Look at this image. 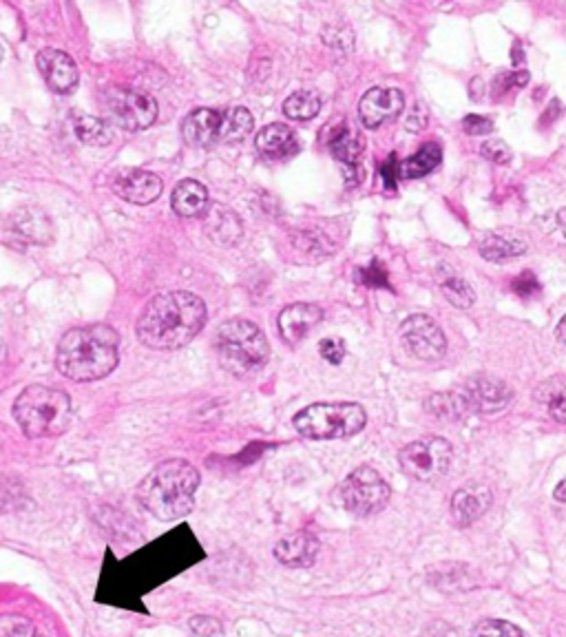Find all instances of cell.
I'll list each match as a JSON object with an SVG mask.
<instances>
[{"mask_svg":"<svg viewBox=\"0 0 566 637\" xmlns=\"http://www.w3.org/2000/svg\"><path fill=\"white\" fill-rule=\"evenodd\" d=\"M407 131H412V133H418V131H423L425 129V124H427V109H425V104H414L412 107V111H410V116H407Z\"/></svg>","mask_w":566,"mask_h":637,"instance_id":"40","label":"cell"},{"mask_svg":"<svg viewBox=\"0 0 566 637\" xmlns=\"http://www.w3.org/2000/svg\"><path fill=\"white\" fill-rule=\"evenodd\" d=\"M219 122H222V111L217 109H195L188 113L182 122V135L186 144L206 149L219 142Z\"/></svg>","mask_w":566,"mask_h":637,"instance_id":"21","label":"cell"},{"mask_svg":"<svg viewBox=\"0 0 566 637\" xmlns=\"http://www.w3.org/2000/svg\"><path fill=\"white\" fill-rule=\"evenodd\" d=\"M9 231L27 244L47 246L54 237V226H51L47 213L36 206H23L9 219Z\"/></svg>","mask_w":566,"mask_h":637,"instance_id":"18","label":"cell"},{"mask_svg":"<svg viewBox=\"0 0 566 637\" xmlns=\"http://www.w3.org/2000/svg\"><path fill=\"white\" fill-rule=\"evenodd\" d=\"M356 281L363 286H374V288H390V284H387V277H385V270L381 268L379 261H372V266H363L356 270Z\"/></svg>","mask_w":566,"mask_h":637,"instance_id":"33","label":"cell"},{"mask_svg":"<svg viewBox=\"0 0 566 637\" xmlns=\"http://www.w3.org/2000/svg\"><path fill=\"white\" fill-rule=\"evenodd\" d=\"M199 487V472L180 458H171L157 465L142 480L138 498L142 507L157 520L173 522L188 516L195 507V492Z\"/></svg>","mask_w":566,"mask_h":637,"instance_id":"3","label":"cell"},{"mask_svg":"<svg viewBox=\"0 0 566 637\" xmlns=\"http://www.w3.org/2000/svg\"><path fill=\"white\" fill-rule=\"evenodd\" d=\"M328 149L332 153V158L343 166L345 180L348 184H359L365 171L361 169V158L365 153V138L350 127V122H339L328 131Z\"/></svg>","mask_w":566,"mask_h":637,"instance_id":"11","label":"cell"},{"mask_svg":"<svg viewBox=\"0 0 566 637\" xmlns=\"http://www.w3.org/2000/svg\"><path fill=\"white\" fill-rule=\"evenodd\" d=\"M555 337H558V341L566 348V315L560 319L558 328H555Z\"/></svg>","mask_w":566,"mask_h":637,"instance_id":"42","label":"cell"},{"mask_svg":"<svg viewBox=\"0 0 566 637\" xmlns=\"http://www.w3.org/2000/svg\"><path fill=\"white\" fill-rule=\"evenodd\" d=\"M524 253H527V244L509 235H487L480 242V255L489 261L516 259Z\"/></svg>","mask_w":566,"mask_h":637,"instance_id":"29","label":"cell"},{"mask_svg":"<svg viewBox=\"0 0 566 637\" xmlns=\"http://www.w3.org/2000/svg\"><path fill=\"white\" fill-rule=\"evenodd\" d=\"M253 127L255 118L246 107H228L222 111V122H219V142L244 140Z\"/></svg>","mask_w":566,"mask_h":637,"instance_id":"25","label":"cell"},{"mask_svg":"<svg viewBox=\"0 0 566 637\" xmlns=\"http://www.w3.org/2000/svg\"><path fill=\"white\" fill-rule=\"evenodd\" d=\"M425 410L440 421H458L471 412L463 392H443L429 396L425 401Z\"/></svg>","mask_w":566,"mask_h":637,"instance_id":"27","label":"cell"},{"mask_svg":"<svg viewBox=\"0 0 566 637\" xmlns=\"http://www.w3.org/2000/svg\"><path fill=\"white\" fill-rule=\"evenodd\" d=\"M319 556V540L308 531H297V534L281 538L275 547V558L286 567H312Z\"/></svg>","mask_w":566,"mask_h":637,"instance_id":"20","label":"cell"},{"mask_svg":"<svg viewBox=\"0 0 566 637\" xmlns=\"http://www.w3.org/2000/svg\"><path fill=\"white\" fill-rule=\"evenodd\" d=\"M5 361V346H3V341H0V363Z\"/></svg>","mask_w":566,"mask_h":637,"instance_id":"45","label":"cell"},{"mask_svg":"<svg viewBox=\"0 0 566 637\" xmlns=\"http://www.w3.org/2000/svg\"><path fill=\"white\" fill-rule=\"evenodd\" d=\"M392 492L385 478L370 465L356 467L339 487L341 505L354 516H372L381 511Z\"/></svg>","mask_w":566,"mask_h":637,"instance_id":"8","label":"cell"},{"mask_svg":"<svg viewBox=\"0 0 566 637\" xmlns=\"http://www.w3.org/2000/svg\"><path fill=\"white\" fill-rule=\"evenodd\" d=\"M405 107V96L394 87H374L359 102V118L365 129H379L396 120Z\"/></svg>","mask_w":566,"mask_h":637,"instance_id":"13","label":"cell"},{"mask_svg":"<svg viewBox=\"0 0 566 637\" xmlns=\"http://www.w3.org/2000/svg\"><path fill=\"white\" fill-rule=\"evenodd\" d=\"M73 131H76L80 142L91 144V146H107L113 140L111 124L102 118L78 116L76 120H73Z\"/></svg>","mask_w":566,"mask_h":637,"instance_id":"30","label":"cell"},{"mask_svg":"<svg viewBox=\"0 0 566 637\" xmlns=\"http://www.w3.org/2000/svg\"><path fill=\"white\" fill-rule=\"evenodd\" d=\"M533 399L553 421L566 423V377H553L540 383Z\"/></svg>","mask_w":566,"mask_h":637,"instance_id":"24","label":"cell"},{"mask_svg":"<svg viewBox=\"0 0 566 637\" xmlns=\"http://www.w3.org/2000/svg\"><path fill=\"white\" fill-rule=\"evenodd\" d=\"M0 60H3V47H0Z\"/></svg>","mask_w":566,"mask_h":637,"instance_id":"46","label":"cell"},{"mask_svg":"<svg viewBox=\"0 0 566 637\" xmlns=\"http://www.w3.org/2000/svg\"><path fill=\"white\" fill-rule=\"evenodd\" d=\"M529 82V73L527 71H509V73H500L494 82L496 96L502 91H509L511 87H524Z\"/></svg>","mask_w":566,"mask_h":637,"instance_id":"35","label":"cell"},{"mask_svg":"<svg viewBox=\"0 0 566 637\" xmlns=\"http://www.w3.org/2000/svg\"><path fill=\"white\" fill-rule=\"evenodd\" d=\"M553 496H555V500H560V503H566V478L562 480L558 487H555Z\"/></svg>","mask_w":566,"mask_h":637,"instance_id":"43","label":"cell"},{"mask_svg":"<svg viewBox=\"0 0 566 637\" xmlns=\"http://www.w3.org/2000/svg\"><path fill=\"white\" fill-rule=\"evenodd\" d=\"M204 215H206L204 219L206 235L211 237L215 244L235 246L239 242L244 226H241V219L237 217L235 211L215 204V206H208V211Z\"/></svg>","mask_w":566,"mask_h":637,"instance_id":"22","label":"cell"},{"mask_svg":"<svg viewBox=\"0 0 566 637\" xmlns=\"http://www.w3.org/2000/svg\"><path fill=\"white\" fill-rule=\"evenodd\" d=\"M206 304L193 292L173 290L155 295L138 319V337L153 350H177L206 326Z\"/></svg>","mask_w":566,"mask_h":637,"instance_id":"1","label":"cell"},{"mask_svg":"<svg viewBox=\"0 0 566 637\" xmlns=\"http://www.w3.org/2000/svg\"><path fill=\"white\" fill-rule=\"evenodd\" d=\"M452 456V445L445 438L425 436L405 445L398 452V461H401L407 476L421 480V483H429V480H438L447 474L449 465H452Z\"/></svg>","mask_w":566,"mask_h":637,"instance_id":"9","label":"cell"},{"mask_svg":"<svg viewBox=\"0 0 566 637\" xmlns=\"http://www.w3.org/2000/svg\"><path fill=\"white\" fill-rule=\"evenodd\" d=\"M460 392H463L469 410H476L482 414H496L500 410H505L513 399L509 385L496 377H489V374H476V377H471Z\"/></svg>","mask_w":566,"mask_h":637,"instance_id":"12","label":"cell"},{"mask_svg":"<svg viewBox=\"0 0 566 637\" xmlns=\"http://www.w3.org/2000/svg\"><path fill=\"white\" fill-rule=\"evenodd\" d=\"M120 359V334L107 323L69 330L58 343L56 368L71 381H100L115 370Z\"/></svg>","mask_w":566,"mask_h":637,"instance_id":"2","label":"cell"},{"mask_svg":"<svg viewBox=\"0 0 566 637\" xmlns=\"http://www.w3.org/2000/svg\"><path fill=\"white\" fill-rule=\"evenodd\" d=\"M255 146L261 158L266 160H288L292 155H297L301 149L299 135L292 131L288 124H268V127L257 133Z\"/></svg>","mask_w":566,"mask_h":637,"instance_id":"17","label":"cell"},{"mask_svg":"<svg viewBox=\"0 0 566 637\" xmlns=\"http://www.w3.org/2000/svg\"><path fill=\"white\" fill-rule=\"evenodd\" d=\"M321 357L332 365H339L345 359V343L341 339H323L319 343Z\"/></svg>","mask_w":566,"mask_h":637,"instance_id":"37","label":"cell"},{"mask_svg":"<svg viewBox=\"0 0 566 637\" xmlns=\"http://www.w3.org/2000/svg\"><path fill=\"white\" fill-rule=\"evenodd\" d=\"M463 129L469 135H487V133L494 131V124H491V120L482 118V116H467L463 120Z\"/></svg>","mask_w":566,"mask_h":637,"instance_id":"39","label":"cell"},{"mask_svg":"<svg viewBox=\"0 0 566 637\" xmlns=\"http://www.w3.org/2000/svg\"><path fill=\"white\" fill-rule=\"evenodd\" d=\"M401 341L407 352L423 361H438L447 352L445 332L427 315L407 317L401 323Z\"/></svg>","mask_w":566,"mask_h":637,"instance_id":"10","label":"cell"},{"mask_svg":"<svg viewBox=\"0 0 566 637\" xmlns=\"http://www.w3.org/2000/svg\"><path fill=\"white\" fill-rule=\"evenodd\" d=\"M100 102L107 122L124 131H144L157 120L155 98L140 89L109 87L100 93Z\"/></svg>","mask_w":566,"mask_h":637,"instance_id":"7","label":"cell"},{"mask_svg":"<svg viewBox=\"0 0 566 637\" xmlns=\"http://www.w3.org/2000/svg\"><path fill=\"white\" fill-rule=\"evenodd\" d=\"M443 160V151H440L438 144H425L416 155H410L403 164H398V175L403 180H418V177H425L427 173H432L436 166Z\"/></svg>","mask_w":566,"mask_h":637,"instance_id":"26","label":"cell"},{"mask_svg":"<svg viewBox=\"0 0 566 637\" xmlns=\"http://www.w3.org/2000/svg\"><path fill=\"white\" fill-rule=\"evenodd\" d=\"M558 226H560V231L566 235V208L558 211Z\"/></svg>","mask_w":566,"mask_h":637,"instance_id":"44","label":"cell"},{"mask_svg":"<svg viewBox=\"0 0 566 637\" xmlns=\"http://www.w3.org/2000/svg\"><path fill=\"white\" fill-rule=\"evenodd\" d=\"M540 290V281L533 273H522L520 277L513 279V292L520 297H533Z\"/></svg>","mask_w":566,"mask_h":637,"instance_id":"38","label":"cell"},{"mask_svg":"<svg viewBox=\"0 0 566 637\" xmlns=\"http://www.w3.org/2000/svg\"><path fill=\"white\" fill-rule=\"evenodd\" d=\"M36 65L43 73L49 89H54L56 93H71L76 89L80 78L78 65L62 49H43L36 58Z\"/></svg>","mask_w":566,"mask_h":637,"instance_id":"15","label":"cell"},{"mask_svg":"<svg viewBox=\"0 0 566 637\" xmlns=\"http://www.w3.org/2000/svg\"><path fill=\"white\" fill-rule=\"evenodd\" d=\"M14 419L27 438H54L71 427L73 405L62 390L29 385L14 403Z\"/></svg>","mask_w":566,"mask_h":637,"instance_id":"4","label":"cell"},{"mask_svg":"<svg viewBox=\"0 0 566 637\" xmlns=\"http://www.w3.org/2000/svg\"><path fill=\"white\" fill-rule=\"evenodd\" d=\"M164 184L160 177L149 171L140 169H129L122 171L113 180V191L124 202H131L135 206H146L153 204L157 197L162 195Z\"/></svg>","mask_w":566,"mask_h":637,"instance_id":"14","label":"cell"},{"mask_svg":"<svg viewBox=\"0 0 566 637\" xmlns=\"http://www.w3.org/2000/svg\"><path fill=\"white\" fill-rule=\"evenodd\" d=\"M368 414L359 403H314L295 414L292 425L310 441H334L359 434Z\"/></svg>","mask_w":566,"mask_h":637,"instance_id":"6","label":"cell"},{"mask_svg":"<svg viewBox=\"0 0 566 637\" xmlns=\"http://www.w3.org/2000/svg\"><path fill=\"white\" fill-rule=\"evenodd\" d=\"M491 505V489L482 483L460 487L452 498V518L458 527H469Z\"/></svg>","mask_w":566,"mask_h":637,"instance_id":"19","label":"cell"},{"mask_svg":"<svg viewBox=\"0 0 566 637\" xmlns=\"http://www.w3.org/2000/svg\"><path fill=\"white\" fill-rule=\"evenodd\" d=\"M323 319V310L317 304H292L281 310L279 315V332L290 346H297L306 334L317 328Z\"/></svg>","mask_w":566,"mask_h":637,"instance_id":"16","label":"cell"},{"mask_svg":"<svg viewBox=\"0 0 566 637\" xmlns=\"http://www.w3.org/2000/svg\"><path fill=\"white\" fill-rule=\"evenodd\" d=\"M173 211L180 217H199L208 211V189L197 180H182L171 195Z\"/></svg>","mask_w":566,"mask_h":637,"instance_id":"23","label":"cell"},{"mask_svg":"<svg viewBox=\"0 0 566 637\" xmlns=\"http://www.w3.org/2000/svg\"><path fill=\"white\" fill-rule=\"evenodd\" d=\"M476 637H524V633L516 624L491 618V620H482L476 626Z\"/></svg>","mask_w":566,"mask_h":637,"instance_id":"32","label":"cell"},{"mask_svg":"<svg viewBox=\"0 0 566 637\" xmlns=\"http://www.w3.org/2000/svg\"><path fill=\"white\" fill-rule=\"evenodd\" d=\"M215 348L222 368L235 377H253L270 359L266 334L248 319L222 323L215 337Z\"/></svg>","mask_w":566,"mask_h":637,"instance_id":"5","label":"cell"},{"mask_svg":"<svg viewBox=\"0 0 566 637\" xmlns=\"http://www.w3.org/2000/svg\"><path fill=\"white\" fill-rule=\"evenodd\" d=\"M191 631L199 637H217L222 635V624L215 618H208V615H197L191 620Z\"/></svg>","mask_w":566,"mask_h":637,"instance_id":"36","label":"cell"},{"mask_svg":"<svg viewBox=\"0 0 566 637\" xmlns=\"http://www.w3.org/2000/svg\"><path fill=\"white\" fill-rule=\"evenodd\" d=\"M440 290H443L449 304L458 310H467L476 304V290L460 277H447L443 284H440Z\"/></svg>","mask_w":566,"mask_h":637,"instance_id":"31","label":"cell"},{"mask_svg":"<svg viewBox=\"0 0 566 637\" xmlns=\"http://www.w3.org/2000/svg\"><path fill=\"white\" fill-rule=\"evenodd\" d=\"M319 111L321 98L314 89L295 91L292 96L286 98V102H283V113H286V118L295 122H310L312 118L319 116Z\"/></svg>","mask_w":566,"mask_h":637,"instance_id":"28","label":"cell"},{"mask_svg":"<svg viewBox=\"0 0 566 637\" xmlns=\"http://www.w3.org/2000/svg\"><path fill=\"white\" fill-rule=\"evenodd\" d=\"M480 153L485 155L487 160L496 162V164H509V160H511V149H509V146H507L505 142H502V140H489V142H485V144H482Z\"/></svg>","mask_w":566,"mask_h":637,"instance_id":"34","label":"cell"},{"mask_svg":"<svg viewBox=\"0 0 566 637\" xmlns=\"http://www.w3.org/2000/svg\"><path fill=\"white\" fill-rule=\"evenodd\" d=\"M396 158L392 155L390 160H387L383 166H381V175L385 177V184H387V189H392L394 186V180L398 177V164L394 162Z\"/></svg>","mask_w":566,"mask_h":637,"instance_id":"41","label":"cell"}]
</instances>
